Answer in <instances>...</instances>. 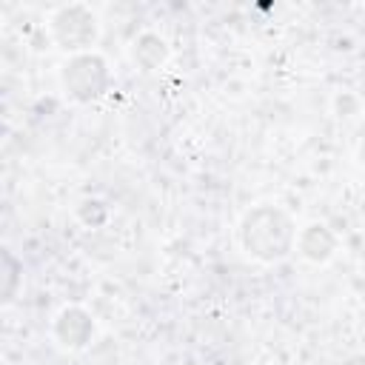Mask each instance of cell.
Segmentation results:
<instances>
[{
    "instance_id": "obj_1",
    "label": "cell",
    "mask_w": 365,
    "mask_h": 365,
    "mask_svg": "<svg viewBox=\"0 0 365 365\" xmlns=\"http://www.w3.org/2000/svg\"><path fill=\"white\" fill-rule=\"evenodd\" d=\"M297 234L299 228L294 225V220L271 202H259L248 208L237 228V240L242 251L259 262H277L288 257L297 248Z\"/></svg>"
},
{
    "instance_id": "obj_2",
    "label": "cell",
    "mask_w": 365,
    "mask_h": 365,
    "mask_svg": "<svg viewBox=\"0 0 365 365\" xmlns=\"http://www.w3.org/2000/svg\"><path fill=\"white\" fill-rule=\"evenodd\" d=\"M63 86L66 94L88 103L94 97H100L108 86V71H106V60L100 54H71V60L63 66Z\"/></svg>"
},
{
    "instance_id": "obj_3",
    "label": "cell",
    "mask_w": 365,
    "mask_h": 365,
    "mask_svg": "<svg viewBox=\"0 0 365 365\" xmlns=\"http://www.w3.org/2000/svg\"><path fill=\"white\" fill-rule=\"evenodd\" d=\"M54 40L71 54H86L97 40V17L86 6H66L51 17Z\"/></svg>"
},
{
    "instance_id": "obj_4",
    "label": "cell",
    "mask_w": 365,
    "mask_h": 365,
    "mask_svg": "<svg viewBox=\"0 0 365 365\" xmlns=\"http://www.w3.org/2000/svg\"><path fill=\"white\" fill-rule=\"evenodd\" d=\"M51 334H54V339H57L63 348L80 351V348H86V345L91 342V336H94V319H91V314H88L86 308H80V305H66V308L54 317Z\"/></svg>"
},
{
    "instance_id": "obj_5",
    "label": "cell",
    "mask_w": 365,
    "mask_h": 365,
    "mask_svg": "<svg viewBox=\"0 0 365 365\" xmlns=\"http://www.w3.org/2000/svg\"><path fill=\"white\" fill-rule=\"evenodd\" d=\"M297 251L305 259L322 265V262H328L336 254V237L331 234V228L325 222H308L297 234Z\"/></svg>"
},
{
    "instance_id": "obj_6",
    "label": "cell",
    "mask_w": 365,
    "mask_h": 365,
    "mask_svg": "<svg viewBox=\"0 0 365 365\" xmlns=\"http://www.w3.org/2000/svg\"><path fill=\"white\" fill-rule=\"evenodd\" d=\"M359 163H362V165H365V143H362V145H359Z\"/></svg>"
}]
</instances>
